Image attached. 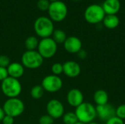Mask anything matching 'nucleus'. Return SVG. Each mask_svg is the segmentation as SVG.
Masks as SVG:
<instances>
[{"instance_id": "nucleus-1", "label": "nucleus", "mask_w": 125, "mask_h": 124, "mask_svg": "<svg viewBox=\"0 0 125 124\" xmlns=\"http://www.w3.org/2000/svg\"><path fill=\"white\" fill-rule=\"evenodd\" d=\"M75 113L78 118V121L88 124L94 122L97 118L96 107L89 102H83L75 108Z\"/></svg>"}, {"instance_id": "nucleus-2", "label": "nucleus", "mask_w": 125, "mask_h": 124, "mask_svg": "<svg viewBox=\"0 0 125 124\" xmlns=\"http://www.w3.org/2000/svg\"><path fill=\"white\" fill-rule=\"evenodd\" d=\"M34 29L37 36L43 38L51 37L54 31L53 21L47 17H39L34 23Z\"/></svg>"}, {"instance_id": "nucleus-3", "label": "nucleus", "mask_w": 125, "mask_h": 124, "mask_svg": "<svg viewBox=\"0 0 125 124\" xmlns=\"http://www.w3.org/2000/svg\"><path fill=\"white\" fill-rule=\"evenodd\" d=\"M1 89L8 99L18 98L22 91V86L18 79L8 77L1 83Z\"/></svg>"}, {"instance_id": "nucleus-4", "label": "nucleus", "mask_w": 125, "mask_h": 124, "mask_svg": "<svg viewBox=\"0 0 125 124\" xmlns=\"http://www.w3.org/2000/svg\"><path fill=\"white\" fill-rule=\"evenodd\" d=\"M105 15L102 5L97 4L88 6L84 12V18L90 24H97L103 22Z\"/></svg>"}, {"instance_id": "nucleus-5", "label": "nucleus", "mask_w": 125, "mask_h": 124, "mask_svg": "<svg viewBox=\"0 0 125 124\" xmlns=\"http://www.w3.org/2000/svg\"><path fill=\"white\" fill-rule=\"evenodd\" d=\"M2 108L5 115L15 118L24 112L25 105L23 102L18 98H10L4 102Z\"/></svg>"}, {"instance_id": "nucleus-6", "label": "nucleus", "mask_w": 125, "mask_h": 124, "mask_svg": "<svg viewBox=\"0 0 125 124\" xmlns=\"http://www.w3.org/2000/svg\"><path fill=\"white\" fill-rule=\"evenodd\" d=\"M44 58L37 50H26L21 56L22 65L30 69H35L42 65Z\"/></svg>"}, {"instance_id": "nucleus-7", "label": "nucleus", "mask_w": 125, "mask_h": 124, "mask_svg": "<svg viewBox=\"0 0 125 124\" xmlns=\"http://www.w3.org/2000/svg\"><path fill=\"white\" fill-rule=\"evenodd\" d=\"M48 11L50 19L55 22H61L64 20L66 18L68 12L65 3L60 0L51 2Z\"/></svg>"}, {"instance_id": "nucleus-8", "label": "nucleus", "mask_w": 125, "mask_h": 124, "mask_svg": "<svg viewBox=\"0 0 125 124\" xmlns=\"http://www.w3.org/2000/svg\"><path fill=\"white\" fill-rule=\"evenodd\" d=\"M57 44L51 37L43 38L39 41L37 51L43 58H51L57 52Z\"/></svg>"}, {"instance_id": "nucleus-9", "label": "nucleus", "mask_w": 125, "mask_h": 124, "mask_svg": "<svg viewBox=\"0 0 125 124\" xmlns=\"http://www.w3.org/2000/svg\"><path fill=\"white\" fill-rule=\"evenodd\" d=\"M41 86L45 91L55 93L62 89L63 86V81L62 78L57 75H49L42 79Z\"/></svg>"}, {"instance_id": "nucleus-10", "label": "nucleus", "mask_w": 125, "mask_h": 124, "mask_svg": "<svg viewBox=\"0 0 125 124\" xmlns=\"http://www.w3.org/2000/svg\"><path fill=\"white\" fill-rule=\"evenodd\" d=\"M47 114L53 119L62 118L64 114V107L63 104L58 99H51L46 105Z\"/></svg>"}, {"instance_id": "nucleus-11", "label": "nucleus", "mask_w": 125, "mask_h": 124, "mask_svg": "<svg viewBox=\"0 0 125 124\" xmlns=\"http://www.w3.org/2000/svg\"><path fill=\"white\" fill-rule=\"evenodd\" d=\"M97 116L100 120L106 122L110 118L116 116V108L110 103L96 107Z\"/></svg>"}, {"instance_id": "nucleus-12", "label": "nucleus", "mask_w": 125, "mask_h": 124, "mask_svg": "<svg viewBox=\"0 0 125 124\" xmlns=\"http://www.w3.org/2000/svg\"><path fill=\"white\" fill-rule=\"evenodd\" d=\"M64 48L65 50L70 53H78L82 49L81 40L75 36L68 37L64 42Z\"/></svg>"}, {"instance_id": "nucleus-13", "label": "nucleus", "mask_w": 125, "mask_h": 124, "mask_svg": "<svg viewBox=\"0 0 125 124\" xmlns=\"http://www.w3.org/2000/svg\"><path fill=\"white\" fill-rule=\"evenodd\" d=\"M81 72L78 63L73 61H67L63 64V73L70 78L77 77Z\"/></svg>"}, {"instance_id": "nucleus-14", "label": "nucleus", "mask_w": 125, "mask_h": 124, "mask_svg": "<svg viewBox=\"0 0 125 124\" xmlns=\"http://www.w3.org/2000/svg\"><path fill=\"white\" fill-rule=\"evenodd\" d=\"M83 94L78 88L70 89L67 94V103L73 107H77L83 102Z\"/></svg>"}, {"instance_id": "nucleus-15", "label": "nucleus", "mask_w": 125, "mask_h": 124, "mask_svg": "<svg viewBox=\"0 0 125 124\" xmlns=\"http://www.w3.org/2000/svg\"><path fill=\"white\" fill-rule=\"evenodd\" d=\"M102 7L105 15H116L121 9V2L119 0H105Z\"/></svg>"}, {"instance_id": "nucleus-16", "label": "nucleus", "mask_w": 125, "mask_h": 124, "mask_svg": "<svg viewBox=\"0 0 125 124\" xmlns=\"http://www.w3.org/2000/svg\"><path fill=\"white\" fill-rule=\"evenodd\" d=\"M7 69L9 77H13L15 79L21 78L23 75L24 71H25L24 67L22 65V64L18 63V62L11 63Z\"/></svg>"}, {"instance_id": "nucleus-17", "label": "nucleus", "mask_w": 125, "mask_h": 124, "mask_svg": "<svg viewBox=\"0 0 125 124\" xmlns=\"http://www.w3.org/2000/svg\"><path fill=\"white\" fill-rule=\"evenodd\" d=\"M103 23L107 29H114L119 25L120 20L116 15H106L103 20Z\"/></svg>"}, {"instance_id": "nucleus-18", "label": "nucleus", "mask_w": 125, "mask_h": 124, "mask_svg": "<svg viewBox=\"0 0 125 124\" xmlns=\"http://www.w3.org/2000/svg\"><path fill=\"white\" fill-rule=\"evenodd\" d=\"M93 98H94V102H95L97 106L103 105L108 103V99H109L108 94L104 90L99 89L96 91L94 94Z\"/></svg>"}, {"instance_id": "nucleus-19", "label": "nucleus", "mask_w": 125, "mask_h": 124, "mask_svg": "<svg viewBox=\"0 0 125 124\" xmlns=\"http://www.w3.org/2000/svg\"><path fill=\"white\" fill-rule=\"evenodd\" d=\"M52 36H53L52 39L55 41V42L57 45L58 44H64V42H65L66 39L67 38L66 33L63 30H62V29L54 30Z\"/></svg>"}, {"instance_id": "nucleus-20", "label": "nucleus", "mask_w": 125, "mask_h": 124, "mask_svg": "<svg viewBox=\"0 0 125 124\" xmlns=\"http://www.w3.org/2000/svg\"><path fill=\"white\" fill-rule=\"evenodd\" d=\"M39 41L37 37L30 36L25 40V47L27 50H36L37 49Z\"/></svg>"}, {"instance_id": "nucleus-21", "label": "nucleus", "mask_w": 125, "mask_h": 124, "mask_svg": "<svg viewBox=\"0 0 125 124\" xmlns=\"http://www.w3.org/2000/svg\"><path fill=\"white\" fill-rule=\"evenodd\" d=\"M44 89L42 87L41 85H37L34 86L31 88L30 94H31V96L34 99H41L43 95H44Z\"/></svg>"}, {"instance_id": "nucleus-22", "label": "nucleus", "mask_w": 125, "mask_h": 124, "mask_svg": "<svg viewBox=\"0 0 125 124\" xmlns=\"http://www.w3.org/2000/svg\"><path fill=\"white\" fill-rule=\"evenodd\" d=\"M62 120L64 124H75L78 121L75 112H67L64 113L62 116Z\"/></svg>"}, {"instance_id": "nucleus-23", "label": "nucleus", "mask_w": 125, "mask_h": 124, "mask_svg": "<svg viewBox=\"0 0 125 124\" xmlns=\"http://www.w3.org/2000/svg\"><path fill=\"white\" fill-rule=\"evenodd\" d=\"M52 75H60L63 73V64L61 63H54L51 67Z\"/></svg>"}, {"instance_id": "nucleus-24", "label": "nucleus", "mask_w": 125, "mask_h": 124, "mask_svg": "<svg viewBox=\"0 0 125 124\" xmlns=\"http://www.w3.org/2000/svg\"><path fill=\"white\" fill-rule=\"evenodd\" d=\"M116 116L122 120L125 119V104L119 105L116 108Z\"/></svg>"}, {"instance_id": "nucleus-25", "label": "nucleus", "mask_w": 125, "mask_h": 124, "mask_svg": "<svg viewBox=\"0 0 125 124\" xmlns=\"http://www.w3.org/2000/svg\"><path fill=\"white\" fill-rule=\"evenodd\" d=\"M53 122L54 119L48 114L42 115L39 119V124H53Z\"/></svg>"}, {"instance_id": "nucleus-26", "label": "nucleus", "mask_w": 125, "mask_h": 124, "mask_svg": "<svg viewBox=\"0 0 125 124\" xmlns=\"http://www.w3.org/2000/svg\"><path fill=\"white\" fill-rule=\"evenodd\" d=\"M50 4L51 3L49 2V0H39L37 5L39 10L42 11H46L48 10Z\"/></svg>"}, {"instance_id": "nucleus-27", "label": "nucleus", "mask_w": 125, "mask_h": 124, "mask_svg": "<svg viewBox=\"0 0 125 124\" xmlns=\"http://www.w3.org/2000/svg\"><path fill=\"white\" fill-rule=\"evenodd\" d=\"M10 64H11L10 59L8 56H7L5 55L0 56V67L7 68Z\"/></svg>"}, {"instance_id": "nucleus-28", "label": "nucleus", "mask_w": 125, "mask_h": 124, "mask_svg": "<svg viewBox=\"0 0 125 124\" xmlns=\"http://www.w3.org/2000/svg\"><path fill=\"white\" fill-rule=\"evenodd\" d=\"M105 124H124V121L120 119L119 118L114 116L111 118H110L108 121H107L105 122Z\"/></svg>"}, {"instance_id": "nucleus-29", "label": "nucleus", "mask_w": 125, "mask_h": 124, "mask_svg": "<svg viewBox=\"0 0 125 124\" xmlns=\"http://www.w3.org/2000/svg\"><path fill=\"white\" fill-rule=\"evenodd\" d=\"M8 77H9V75H8L7 69L5 67H0V81L2 82Z\"/></svg>"}, {"instance_id": "nucleus-30", "label": "nucleus", "mask_w": 125, "mask_h": 124, "mask_svg": "<svg viewBox=\"0 0 125 124\" xmlns=\"http://www.w3.org/2000/svg\"><path fill=\"white\" fill-rule=\"evenodd\" d=\"M2 124H14V118L5 115L3 120L1 121Z\"/></svg>"}, {"instance_id": "nucleus-31", "label": "nucleus", "mask_w": 125, "mask_h": 124, "mask_svg": "<svg viewBox=\"0 0 125 124\" xmlns=\"http://www.w3.org/2000/svg\"><path fill=\"white\" fill-rule=\"evenodd\" d=\"M77 55H78V57L79 58H81V59H85V58H86V56H87V53H86V51H85L84 50L81 49V50L77 53Z\"/></svg>"}, {"instance_id": "nucleus-32", "label": "nucleus", "mask_w": 125, "mask_h": 124, "mask_svg": "<svg viewBox=\"0 0 125 124\" xmlns=\"http://www.w3.org/2000/svg\"><path fill=\"white\" fill-rule=\"evenodd\" d=\"M5 116V113L4 111L3 110L2 107H0V122H1V121L3 120L4 117Z\"/></svg>"}, {"instance_id": "nucleus-33", "label": "nucleus", "mask_w": 125, "mask_h": 124, "mask_svg": "<svg viewBox=\"0 0 125 124\" xmlns=\"http://www.w3.org/2000/svg\"><path fill=\"white\" fill-rule=\"evenodd\" d=\"M83 124V123H81V122H80V121H78L76 124Z\"/></svg>"}, {"instance_id": "nucleus-34", "label": "nucleus", "mask_w": 125, "mask_h": 124, "mask_svg": "<svg viewBox=\"0 0 125 124\" xmlns=\"http://www.w3.org/2000/svg\"><path fill=\"white\" fill-rule=\"evenodd\" d=\"M49 1H51V2H53V1H59V0H49Z\"/></svg>"}, {"instance_id": "nucleus-35", "label": "nucleus", "mask_w": 125, "mask_h": 124, "mask_svg": "<svg viewBox=\"0 0 125 124\" xmlns=\"http://www.w3.org/2000/svg\"><path fill=\"white\" fill-rule=\"evenodd\" d=\"M97 124V123H95V122H92V123H89V124Z\"/></svg>"}, {"instance_id": "nucleus-36", "label": "nucleus", "mask_w": 125, "mask_h": 124, "mask_svg": "<svg viewBox=\"0 0 125 124\" xmlns=\"http://www.w3.org/2000/svg\"><path fill=\"white\" fill-rule=\"evenodd\" d=\"M73 1H79V0H73Z\"/></svg>"}]
</instances>
